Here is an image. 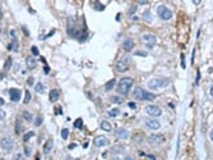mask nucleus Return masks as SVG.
Segmentation results:
<instances>
[{
  "label": "nucleus",
  "mask_w": 213,
  "mask_h": 160,
  "mask_svg": "<svg viewBox=\"0 0 213 160\" xmlns=\"http://www.w3.org/2000/svg\"><path fill=\"white\" fill-rule=\"evenodd\" d=\"M132 85H134V79L130 78V77H127V78H122L120 81V83H118V92L122 93V95H126L127 92L130 91V89L132 87Z\"/></svg>",
  "instance_id": "f257e3e1"
},
{
  "label": "nucleus",
  "mask_w": 213,
  "mask_h": 160,
  "mask_svg": "<svg viewBox=\"0 0 213 160\" xmlns=\"http://www.w3.org/2000/svg\"><path fill=\"white\" fill-rule=\"evenodd\" d=\"M170 81L167 78H153L148 82V87L151 90H157V89H160V87H166L168 86Z\"/></svg>",
  "instance_id": "f03ea898"
},
{
  "label": "nucleus",
  "mask_w": 213,
  "mask_h": 160,
  "mask_svg": "<svg viewBox=\"0 0 213 160\" xmlns=\"http://www.w3.org/2000/svg\"><path fill=\"white\" fill-rule=\"evenodd\" d=\"M157 13H158V15L163 21H168V19L172 18V12H171L167 7H164V5H159V7L157 8Z\"/></svg>",
  "instance_id": "7ed1b4c3"
},
{
  "label": "nucleus",
  "mask_w": 213,
  "mask_h": 160,
  "mask_svg": "<svg viewBox=\"0 0 213 160\" xmlns=\"http://www.w3.org/2000/svg\"><path fill=\"white\" fill-rule=\"evenodd\" d=\"M145 112L148 113L149 115H151V117H159L160 114H162V110H160V108L156 106V105H148L145 108Z\"/></svg>",
  "instance_id": "20e7f679"
},
{
  "label": "nucleus",
  "mask_w": 213,
  "mask_h": 160,
  "mask_svg": "<svg viewBox=\"0 0 213 160\" xmlns=\"http://www.w3.org/2000/svg\"><path fill=\"white\" fill-rule=\"evenodd\" d=\"M116 69H117L120 73H123V72L128 71V59H122L117 63L116 65Z\"/></svg>",
  "instance_id": "39448f33"
},
{
  "label": "nucleus",
  "mask_w": 213,
  "mask_h": 160,
  "mask_svg": "<svg viewBox=\"0 0 213 160\" xmlns=\"http://www.w3.org/2000/svg\"><path fill=\"white\" fill-rule=\"evenodd\" d=\"M94 143H95L96 147H103V146H107L109 143V140L105 136H98L94 140Z\"/></svg>",
  "instance_id": "423d86ee"
},
{
  "label": "nucleus",
  "mask_w": 213,
  "mask_h": 160,
  "mask_svg": "<svg viewBox=\"0 0 213 160\" xmlns=\"http://www.w3.org/2000/svg\"><path fill=\"white\" fill-rule=\"evenodd\" d=\"M9 95H10V100H12L13 103H17V101L21 100V91L18 89H10Z\"/></svg>",
  "instance_id": "0eeeda50"
},
{
  "label": "nucleus",
  "mask_w": 213,
  "mask_h": 160,
  "mask_svg": "<svg viewBox=\"0 0 213 160\" xmlns=\"http://www.w3.org/2000/svg\"><path fill=\"white\" fill-rule=\"evenodd\" d=\"M143 41L145 44H148L149 46H151V45H154V44L157 42V37L154 35H151V34H145L143 36Z\"/></svg>",
  "instance_id": "6e6552de"
},
{
  "label": "nucleus",
  "mask_w": 213,
  "mask_h": 160,
  "mask_svg": "<svg viewBox=\"0 0 213 160\" xmlns=\"http://www.w3.org/2000/svg\"><path fill=\"white\" fill-rule=\"evenodd\" d=\"M148 141L151 143V145H156V143H162L164 141V137L162 136V134H151V136H149Z\"/></svg>",
  "instance_id": "1a4fd4ad"
},
{
  "label": "nucleus",
  "mask_w": 213,
  "mask_h": 160,
  "mask_svg": "<svg viewBox=\"0 0 213 160\" xmlns=\"http://www.w3.org/2000/svg\"><path fill=\"white\" fill-rule=\"evenodd\" d=\"M0 145H1V147L4 149V150H12L13 147V141L9 138V137H7V138H3L1 141H0Z\"/></svg>",
  "instance_id": "9d476101"
},
{
  "label": "nucleus",
  "mask_w": 213,
  "mask_h": 160,
  "mask_svg": "<svg viewBox=\"0 0 213 160\" xmlns=\"http://www.w3.org/2000/svg\"><path fill=\"white\" fill-rule=\"evenodd\" d=\"M145 124H146V127H149L150 129H159V127H160V123L158 122V120H156V119H148L145 122Z\"/></svg>",
  "instance_id": "9b49d317"
},
{
  "label": "nucleus",
  "mask_w": 213,
  "mask_h": 160,
  "mask_svg": "<svg viewBox=\"0 0 213 160\" xmlns=\"http://www.w3.org/2000/svg\"><path fill=\"white\" fill-rule=\"evenodd\" d=\"M134 46H135V42H134V40H131V38H127V40L123 41V49L126 51L132 50V49H134Z\"/></svg>",
  "instance_id": "f8f14e48"
},
{
  "label": "nucleus",
  "mask_w": 213,
  "mask_h": 160,
  "mask_svg": "<svg viewBox=\"0 0 213 160\" xmlns=\"http://www.w3.org/2000/svg\"><path fill=\"white\" fill-rule=\"evenodd\" d=\"M116 137H117V138L124 140V138L128 137V132H127L126 129H123V128H118L117 131H116Z\"/></svg>",
  "instance_id": "ddd939ff"
},
{
  "label": "nucleus",
  "mask_w": 213,
  "mask_h": 160,
  "mask_svg": "<svg viewBox=\"0 0 213 160\" xmlns=\"http://www.w3.org/2000/svg\"><path fill=\"white\" fill-rule=\"evenodd\" d=\"M58 99H59V91H58L57 89L50 90V93H49V100H50L51 103H55Z\"/></svg>",
  "instance_id": "4468645a"
},
{
  "label": "nucleus",
  "mask_w": 213,
  "mask_h": 160,
  "mask_svg": "<svg viewBox=\"0 0 213 160\" xmlns=\"http://www.w3.org/2000/svg\"><path fill=\"white\" fill-rule=\"evenodd\" d=\"M134 97L136 99V100H143L144 97V90L141 87H136V89L134 90Z\"/></svg>",
  "instance_id": "2eb2a0df"
},
{
  "label": "nucleus",
  "mask_w": 213,
  "mask_h": 160,
  "mask_svg": "<svg viewBox=\"0 0 213 160\" xmlns=\"http://www.w3.org/2000/svg\"><path fill=\"white\" fill-rule=\"evenodd\" d=\"M53 146H54L53 140L49 138L48 141L45 142V145H44V153H45V154H49V153L51 151V149H53Z\"/></svg>",
  "instance_id": "dca6fc26"
},
{
  "label": "nucleus",
  "mask_w": 213,
  "mask_h": 160,
  "mask_svg": "<svg viewBox=\"0 0 213 160\" xmlns=\"http://www.w3.org/2000/svg\"><path fill=\"white\" fill-rule=\"evenodd\" d=\"M26 64L30 69H34V68H36V59L34 56H28L26 59Z\"/></svg>",
  "instance_id": "f3484780"
},
{
  "label": "nucleus",
  "mask_w": 213,
  "mask_h": 160,
  "mask_svg": "<svg viewBox=\"0 0 213 160\" xmlns=\"http://www.w3.org/2000/svg\"><path fill=\"white\" fill-rule=\"evenodd\" d=\"M154 99H156V95H154V93L148 92V91H144V97H143V100L151 101V100H154Z\"/></svg>",
  "instance_id": "a211bd4d"
},
{
  "label": "nucleus",
  "mask_w": 213,
  "mask_h": 160,
  "mask_svg": "<svg viewBox=\"0 0 213 160\" xmlns=\"http://www.w3.org/2000/svg\"><path fill=\"white\" fill-rule=\"evenodd\" d=\"M100 127L103 131H107V132H110L112 131V126H110L109 122H105V120H103V122L100 123Z\"/></svg>",
  "instance_id": "6ab92c4d"
},
{
  "label": "nucleus",
  "mask_w": 213,
  "mask_h": 160,
  "mask_svg": "<svg viewBox=\"0 0 213 160\" xmlns=\"http://www.w3.org/2000/svg\"><path fill=\"white\" fill-rule=\"evenodd\" d=\"M22 132V122H21V118H17L16 119V133L19 134Z\"/></svg>",
  "instance_id": "aec40b11"
},
{
  "label": "nucleus",
  "mask_w": 213,
  "mask_h": 160,
  "mask_svg": "<svg viewBox=\"0 0 213 160\" xmlns=\"http://www.w3.org/2000/svg\"><path fill=\"white\" fill-rule=\"evenodd\" d=\"M8 49H9V50H14V51H18V41L16 40V38H13L12 40V44H10L9 46H8Z\"/></svg>",
  "instance_id": "412c9836"
},
{
  "label": "nucleus",
  "mask_w": 213,
  "mask_h": 160,
  "mask_svg": "<svg viewBox=\"0 0 213 160\" xmlns=\"http://www.w3.org/2000/svg\"><path fill=\"white\" fill-rule=\"evenodd\" d=\"M12 63H13V59L12 58H7V60H5V63H4V71H9L10 69V67H12Z\"/></svg>",
  "instance_id": "4be33fe9"
},
{
  "label": "nucleus",
  "mask_w": 213,
  "mask_h": 160,
  "mask_svg": "<svg viewBox=\"0 0 213 160\" xmlns=\"http://www.w3.org/2000/svg\"><path fill=\"white\" fill-rule=\"evenodd\" d=\"M35 91H36V92H39V93H43L44 91H45V89H44V85L41 83V82H37L36 86H35Z\"/></svg>",
  "instance_id": "5701e85b"
},
{
  "label": "nucleus",
  "mask_w": 213,
  "mask_h": 160,
  "mask_svg": "<svg viewBox=\"0 0 213 160\" xmlns=\"http://www.w3.org/2000/svg\"><path fill=\"white\" fill-rule=\"evenodd\" d=\"M110 101H112L113 104H122L123 99L120 97V96H112V97H110Z\"/></svg>",
  "instance_id": "b1692460"
},
{
  "label": "nucleus",
  "mask_w": 213,
  "mask_h": 160,
  "mask_svg": "<svg viewBox=\"0 0 213 160\" xmlns=\"http://www.w3.org/2000/svg\"><path fill=\"white\" fill-rule=\"evenodd\" d=\"M144 21L148 22V23H150V22H151V13L149 12V10L144 12Z\"/></svg>",
  "instance_id": "393cba45"
},
{
  "label": "nucleus",
  "mask_w": 213,
  "mask_h": 160,
  "mask_svg": "<svg viewBox=\"0 0 213 160\" xmlns=\"http://www.w3.org/2000/svg\"><path fill=\"white\" fill-rule=\"evenodd\" d=\"M114 85H116V81H114V79H110V81L105 85V90L107 91H110L113 87H114Z\"/></svg>",
  "instance_id": "a878e982"
},
{
  "label": "nucleus",
  "mask_w": 213,
  "mask_h": 160,
  "mask_svg": "<svg viewBox=\"0 0 213 160\" xmlns=\"http://www.w3.org/2000/svg\"><path fill=\"white\" fill-rule=\"evenodd\" d=\"M34 134H35V132H32V131L27 132V133H26V134H24V136H23V141H24V142H28V140L31 138V137L34 136Z\"/></svg>",
  "instance_id": "bb28decb"
},
{
  "label": "nucleus",
  "mask_w": 213,
  "mask_h": 160,
  "mask_svg": "<svg viewBox=\"0 0 213 160\" xmlns=\"http://www.w3.org/2000/svg\"><path fill=\"white\" fill-rule=\"evenodd\" d=\"M30 101H31V93H30V91H26L24 92V104H28Z\"/></svg>",
  "instance_id": "cd10ccee"
},
{
  "label": "nucleus",
  "mask_w": 213,
  "mask_h": 160,
  "mask_svg": "<svg viewBox=\"0 0 213 160\" xmlns=\"http://www.w3.org/2000/svg\"><path fill=\"white\" fill-rule=\"evenodd\" d=\"M23 118L27 120V122H31V120H32V115L30 114L27 110H24V112H23Z\"/></svg>",
  "instance_id": "c85d7f7f"
},
{
  "label": "nucleus",
  "mask_w": 213,
  "mask_h": 160,
  "mask_svg": "<svg viewBox=\"0 0 213 160\" xmlns=\"http://www.w3.org/2000/svg\"><path fill=\"white\" fill-rule=\"evenodd\" d=\"M68 136H70V131H68L67 128H63L62 129V138L63 140H67Z\"/></svg>",
  "instance_id": "c756f323"
},
{
  "label": "nucleus",
  "mask_w": 213,
  "mask_h": 160,
  "mask_svg": "<svg viewBox=\"0 0 213 160\" xmlns=\"http://www.w3.org/2000/svg\"><path fill=\"white\" fill-rule=\"evenodd\" d=\"M82 119L81 118H78V119H76V122H74V128H78V129H81L82 128Z\"/></svg>",
  "instance_id": "7c9ffc66"
},
{
  "label": "nucleus",
  "mask_w": 213,
  "mask_h": 160,
  "mask_svg": "<svg viewBox=\"0 0 213 160\" xmlns=\"http://www.w3.org/2000/svg\"><path fill=\"white\" fill-rule=\"evenodd\" d=\"M35 126L36 127H40L41 124H43V117H41V115H39V117L37 118H36V119H35Z\"/></svg>",
  "instance_id": "2f4dec72"
},
{
  "label": "nucleus",
  "mask_w": 213,
  "mask_h": 160,
  "mask_svg": "<svg viewBox=\"0 0 213 160\" xmlns=\"http://www.w3.org/2000/svg\"><path fill=\"white\" fill-rule=\"evenodd\" d=\"M109 115H110V117H117V115H120V110H118V109H112L109 112Z\"/></svg>",
  "instance_id": "473e14b6"
},
{
  "label": "nucleus",
  "mask_w": 213,
  "mask_h": 160,
  "mask_svg": "<svg viewBox=\"0 0 213 160\" xmlns=\"http://www.w3.org/2000/svg\"><path fill=\"white\" fill-rule=\"evenodd\" d=\"M31 51H32V54H34L35 56H37V55L40 54V53H39V49L36 48V46H32V48H31Z\"/></svg>",
  "instance_id": "72a5a7b5"
},
{
  "label": "nucleus",
  "mask_w": 213,
  "mask_h": 160,
  "mask_svg": "<svg viewBox=\"0 0 213 160\" xmlns=\"http://www.w3.org/2000/svg\"><path fill=\"white\" fill-rule=\"evenodd\" d=\"M95 4H98V10H103V9H104V7L100 4V3H99V0H96Z\"/></svg>",
  "instance_id": "f704fd0d"
},
{
  "label": "nucleus",
  "mask_w": 213,
  "mask_h": 160,
  "mask_svg": "<svg viewBox=\"0 0 213 160\" xmlns=\"http://www.w3.org/2000/svg\"><path fill=\"white\" fill-rule=\"evenodd\" d=\"M5 115H7V114H5V112H4V110H1V109H0V120H1V119H4V118H5Z\"/></svg>",
  "instance_id": "c9c22d12"
},
{
  "label": "nucleus",
  "mask_w": 213,
  "mask_h": 160,
  "mask_svg": "<svg viewBox=\"0 0 213 160\" xmlns=\"http://www.w3.org/2000/svg\"><path fill=\"white\" fill-rule=\"evenodd\" d=\"M24 151H26V156L31 155V149H30V147H26V149H24Z\"/></svg>",
  "instance_id": "e433bc0d"
},
{
  "label": "nucleus",
  "mask_w": 213,
  "mask_h": 160,
  "mask_svg": "<svg viewBox=\"0 0 213 160\" xmlns=\"http://www.w3.org/2000/svg\"><path fill=\"white\" fill-rule=\"evenodd\" d=\"M27 83H28L30 86H32V85H34V78H32V77H30V78L27 79Z\"/></svg>",
  "instance_id": "4c0bfd02"
},
{
  "label": "nucleus",
  "mask_w": 213,
  "mask_h": 160,
  "mask_svg": "<svg viewBox=\"0 0 213 160\" xmlns=\"http://www.w3.org/2000/svg\"><path fill=\"white\" fill-rule=\"evenodd\" d=\"M22 158H23V156H22L21 154H17V155L13 158V160H22Z\"/></svg>",
  "instance_id": "58836bf2"
},
{
  "label": "nucleus",
  "mask_w": 213,
  "mask_h": 160,
  "mask_svg": "<svg viewBox=\"0 0 213 160\" xmlns=\"http://www.w3.org/2000/svg\"><path fill=\"white\" fill-rule=\"evenodd\" d=\"M181 64H182V67L185 68V55L184 54H181Z\"/></svg>",
  "instance_id": "ea45409f"
},
{
  "label": "nucleus",
  "mask_w": 213,
  "mask_h": 160,
  "mask_svg": "<svg viewBox=\"0 0 213 160\" xmlns=\"http://www.w3.org/2000/svg\"><path fill=\"white\" fill-rule=\"evenodd\" d=\"M49 72H50V68H49L48 65H45V67H44V73H45V74H48Z\"/></svg>",
  "instance_id": "a19ab883"
},
{
  "label": "nucleus",
  "mask_w": 213,
  "mask_h": 160,
  "mask_svg": "<svg viewBox=\"0 0 213 160\" xmlns=\"http://www.w3.org/2000/svg\"><path fill=\"white\" fill-rule=\"evenodd\" d=\"M137 3H139V4H141V5H144V4H146V3H148V0H136Z\"/></svg>",
  "instance_id": "79ce46f5"
},
{
  "label": "nucleus",
  "mask_w": 213,
  "mask_h": 160,
  "mask_svg": "<svg viewBox=\"0 0 213 160\" xmlns=\"http://www.w3.org/2000/svg\"><path fill=\"white\" fill-rule=\"evenodd\" d=\"M22 31H23V34L26 35V36H28V35H30V34H28V31H27V28H26V27H23V28H22Z\"/></svg>",
  "instance_id": "37998d69"
},
{
  "label": "nucleus",
  "mask_w": 213,
  "mask_h": 160,
  "mask_svg": "<svg viewBox=\"0 0 213 160\" xmlns=\"http://www.w3.org/2000/svg\"><path fill=\"white\" fill-rule=\"evenodd\" d=\"M193 3H194L195 5H199V4L202 3V0H193Z\"/></svg>",
  "instance_id": "c03bdc74"
},
{
  "label": "nucleus",
  "mask_w": 213,
  "mask_h": 160,
  "mask_svg": "<svg viewBox=\"0 0 213 160\" xmlns=\"http://www.w3.org/2000/svg\"><path fill=\"white\" fill-rule=\"evenodd\" d=\"M3 105H4V99L0 97V106H3Z\"/></svg>",
  "instance_id": "a18cd8bd"
},
{
  "label": "nucleus",
  "mask_w": 213,
  "mask_h": 160,
  "mask_svg": "<svg viewBox=\"0 0 213 160\" xmlns=\"http://www.w3.org/2000/svg\"><path fill=\"white\" fill-rule=\"evenodd\" d=\"M124 160H135V159L131 158V156H126V159H124Z\"/></svg>",
  "instance_id": "49530a36"
},
{
  "label": "nucleus",
  "mask_w": 213,
  "mask_h": 160,
  "mask_svg": "<svg viewBox=\"0 0 213 160\" xmlns=\"http://www.w3.org/2000/svg\"><path fill=\"white\" fill-rule=\"evenodd\" d=\"M209 134H211V140H212V141H213V129H212V131H211V133H209Z\"/></svg>",
  "instance_id": "de8ad7c7"
},
{
  "label": "nucleus",
  "mask_w": 213,
  "mask_h": 160,
  "mask_svg": "<svg viewBox=\"0 0 213 160\" xmlns=\"http://www.w3.org/2000/svg\"><path fill=\"white\" fill-rule=\"evenodd\" d=\"M1 18H3V13H1V9H0V21H1Z\"/></svg>",
  "instance_id": "09e8293b"
},
{
  "label": "nucleus",
  "mask_w": 213,
  "mask_h": 160,
  "mask_svg": "<svg viewBox=\"0 0 213 160\" xmlns=\"http://www.w3.org/2000/svg\"><path fill=\"white\" fill-rule=\"evenodd\" d=\"M211 95H212V96H213V86H212V87H211Z\"/></svg>",
  "instance_id": "8fccbe9b"
},
{
  "label": "nucleus",
  "mask_w": 213,
  "mask_h": 160,
  "mask_svg": "<svg viewBox=\"0 0 213 160\" xmlns=\"http://www.w3.org/2000/svg\"><path fill=\"white\" fill-rule=\"evenodd\" d=\"M112 160H120V159H118V158H113Z\"/></svg>",
  "instance_id": "3c124183"
},
{
  "label": "nucleus",
  "mask_w": 213,
  "mask_h": 160,
  "mask_svg": "<svg viewBox=\"0 0 213 160\" xmlns=\"http://www.w3.org/2000/svg\"><path fill=\"white\" fill-rule=\"evenodd\" d=\"M36 160H40V159H39V158H36Z\"/></svg>",
  "instance_id": "603ef678"
},
{
  "label": "nucleus",
  "mask_w": 213,
  "mask_h": 160,
  "mask_svg": "<svg viewBox=\"0 0 213 160\" xmlns=\"http://www.w3.org/2000/svg\"><path fill=\"white\" fill-rule=\"evenodd\" d=\"M76 160H80V159H76Z\"/></svg>",
  "instance_id": "864d4df0"
},
{
  "label": "nucleus",
  "mask_w": 213,
  "mask_h": 160,
  "mask_svg": "<svg viewBox=\"0 0 213 160\" xmlns=\"http://www.w3.org/2000/svg\"><path fill=\"white\" fill-rule=\"evenodd\" d=\"M0 32H1V31H0Z\"/></svg>",
  "instance_id": "5fc2aeb1"
}]
</instances>
